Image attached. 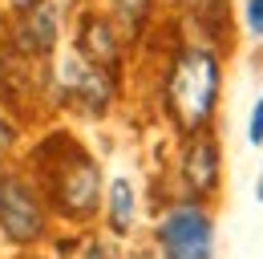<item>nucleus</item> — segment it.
Returning <instances> with one entry per match:
<instances>
[{
    "label": "nucleus",
    "instance_id": "f257e3e1",
    "mask_svg": "<svg viewBox=\"0 0 263 259\" xmlns=\"http://www.w3.org/2000/svg\"><path fill=\"white\" fill-rule=\"evenodd\" d=\"M219 97V61L202 49H186L174 69H170V85H166V101L170 114L182 130H198Z\"/></svg>",
    "mask_w": 263,
    "mask_h": 259
},
{
    "label": "nucleus",
    "instance_id": "f03ea898",
    "mask_svg": "<svg viewBox=\"0 0 263 259\" xmlns=\"http://www.w3.org/2000/svg\"><path fill=\"white\" fill-rule=\"evenodd\" d=\"M166 259H211V219L195 207H178L162 223Z\"/></svg>",
    "mask_w": 263,
    "mask_h": 259
},
{
    "label": "nucleus",
    "instance_id": "7ed1b4c3",
    "mask_svg": "<svg viewBox=\"0 0 263 259\" xmlns=\"http://www.w3.org/2000/svg\"><path fill=\"white\" fill-rule=\"evenodd\" d=\"M0 227L16 243H29V239L41 235V207H36L33 191L21 178H4L0 182Z\"/></svg>",
    "mask_w": 263,
    "mask_h": 259
},
{
    "label": "nucleus",
    "instance_id": "20e7f679",
    "mask_svg": "<svg viewBox=\"0 0 263 259\" xmlns=\"http://www.w3.org/2000/svg\"><path fill=\"white\" fill-rule=\"evenodd\" d=\"M57 202L65 215H89L98 207V170L89 158H69L57 174Z\"/></svg>",
    "mask_w": 263,
    "mask_h": 259
},
{
    "label": "nucleus",
    "instance_id": "39448f33",
    "mask_svg": "<svg viewBox=\"0 0 263 259\" xmlns=\"http://www.w3.org/2000/svg\"><path fill=\"white\" fill-rule=\"evenodd\" d=\"M61 85H65L69 94L77 97L81 105H89L93 114L109 105V97H114V81H109V73L93 61H73L69 57L61 65Z\"/></svg>",
    "mask_w": 263,
    "mask_h": 259
},
{
    "label": "nucleus",
    "instance_id": "423d86ee",
    "mask_svg": "<svg viewBox=\"0 0 263 259\" xmlns=\"http://www.w3.org/2000/svg\"><path fill=\"white\" fill-rule=\"evenodd\" d=\"M53 41H57V12L49 4H41V8L33 4L29 16H25V25L16 29V49H25V53H49Z\"/></svg>",
    "mask_w": 263,
    "mask_h": 259
},
{
    "label": "nucleus",
    "instance_id": "0eeeda50",
    "mask_svg": "<svg viewBox=\"0 0 263 259\" xmlns=\"http://www.w3.org/2000/svg\"><path fill=\"white\" fill-rule=\"evenodd\" d=\"M77 49L85 53V61L101 65V69H109V65L118 61V36H114V29H109L101 16H85V21H81Z\"/></svg>",
    "mask_w": 263,
    "mask_h": 259
},
{
    "label": "nucleus",
    "instance_id": "6e6552de",
    "mask_svg": "<svg viewBox=\"0 0 263 259\" xmlns=\"http://www.w3.org/2000/svg\"><path fill=\"white\" fill-rule=\"evenodd\" d=\"M186 178H191V187L198 194H206L215 187V178H219V146L211 142V138H195L191 146H186Z\"/></svg>",
    "mask_w": 263,
    "mask_h": 259
},
{
    "label": "nucleus",
    "instance_id": "1a4fd4ad",
    "mask_svg": "<svg viewBox=\"0 0 263 259\" xmlns=\"http://www.w3.org/2000/svg\"><path fill=\"white\" fill-rule=\"evenodd\" d=\"M109 223L118 235H126L134 223V194H130V182H122V178L109 187Z\"/></svg>",
    "mask_w": 263,
    "mask_h": 259
},
{
    "label": "nucleus",
    "instance_id": "9d476101",
    "mask_svg": "<svg viewBox=\"0 0 263 259\" xmlns=\"http://www.w3.org/2000/svg\"><path fill=\"white\" fill-rule=\"evenodd\" d=\"M114 12L126 25V32H138L142 21H146V12H150V0H114Z\"/></svg>",
    "mask_w": 263,
    "mask_h": 259
},
{
    "label": "nucleus",
    "instance_id": "9b49d317",
    "mask_svg": "<svg viewBox=\"0 0 263 259\" xmlns=\"http://www.w3.org/2000/svg\"><path fill=\"white\" fill-rule=\"evenodd\" d=\"M247 29L263 36V0H247Z\"/></svg>",
    "mask_w": 263,
    "mask_h": 259
},
{
    "label": "nucleus",
    "instance_id": "f8f14e48",
    "mask_svg": "<svg viewBox=\"0 0 263 259\" xmlns=\"http://www.w3.org/2000/svg\"><path fill=\"white\" fill-rule=\"evenodd\" d=\"M247 138L259 146L263 142V101H255V109H251V126H247Z\"/></svg>",
    "mask_w": 263,
    "mask_h": 259
},
{
    "label": "nucleus",
    "instance_id": "ddd939ff",
    "mask_svg": "<svg viewBox=\"0 0 263 259\" xmlns=\"http://www.w3.org/2000/svg\"><path fill=\"white\" fill-rule=\"evenodd\" d=\"M89 259H114V251H109V247H101V243H98V247H89Z\"/></svg>",
    "mask_w": 263,
    "mask_h": 259
},
{
    "label": "nucleus",
    "instance_id": "4468645a",
    "mask_svg": "<svg viewBox=\"0 0 263 259\" xmlns=\"http://www.w3.org/2000/svg\"><path fill=\"white\" fill-rule=\"evenodd\" d=\"M8 4H12V8H21V12H29V8H33L36 0H8Z\"/></svg>",
    "mask_w": 263,
    "mask_h": 259
},
{
    "label": "nucleus",
    "instance_id": "2eb2a0df",
    "mask_svg": "<svg viewBox=\"0 0 263 259\" xmlns=\"http://www.w3.org/2000/svg\"><path fill=\"white\" fill-rule=\"evenodd\" d=\"M8 142H12V130H8L4 122H0V146H8Z\"/></svg>",
    "mask_w": 263,
    "mask_h": 259
},
{
    "label": "nucleus",
    "instance_id": "dca6fc26",
    "mask_svg": "<svg viewBox=\"0 0 263 259\" xmlns=\"http://www.w3.org/2000/svg\"><path fill=\"white\" fill-rule=\"evenodd\" d=\"M255 194H259V198H263V178H259V187H255Z\"/></svg>",
    "mask_w": 263,
    "mask_h": 259
}]
</instances>
